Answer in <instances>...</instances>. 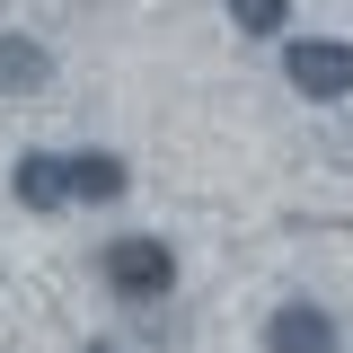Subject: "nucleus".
<instances>
[{
  "mask_svg": "<svg viewBox=\"0 0 353 353\" xmlns=\"http://www.w3.org/2000/svg\"><path fill=\"white\" fill-rule=\"evenodd\" d=\"M53 80V53L36 36H0V97H36Z\"/></svg>",
  "mask_w": 353,
  "mask_h": 353,
  "instance_id": "nucleus-5",
  "label": "nucleus"
},
{
  "mask_svg": "<svg viewBox=\"0 0 353 353\" xmlns=\"http://www.w3.org/2000/svg\"><path fill=\"white\" fill-rule=\"evenodd\" d=\"M80 353H124V345H80Z\"/></svg>",
  "mask_w": 353,
  "mask_h": 353,
  "instance_id": "nucleus-8",
  "label": "nucleus"
},
{
  "mask_svg": "<svg viewBox=\"0 0 353 353\" xmlns=\"http://www.w3.org/2000/svg\"><path fill=\"white\" fill-rule=\"evenodd\" d=\"M265 353H336V318L318 301H283L265 318Z\"/></svg>",
  "mask_w": 353,
  "mask_h": 353,
  "instance_id": "nucleus-3",
  "label": "nucleus"
},
{
  "mask_svg": "<svg viewBox=\"0 0 353 353\" xmlns=\"http://www.w3.org/2000/svg\"><path fill=\"white\" fill-rule=\"evenodd\" d=\"M9 194H18L27 212H62V203H71V168H62L53 150H27L18 176H9Z\"/></svg>",
  "mask_w": 353,
  "mask_h": 353,
  "instance_id": "nucleus-4",
  "label": "nucleus"
},
{
  "mask_svg": "<svg viewBox=\"0 0 353 353\" xmlns=\"http://www.w3.org/2000/svg\"><path fill=\"white\" fill-rule=\"evenodd\" d=\"M71 168V203H115L124 194V159L115 150H80V159H62Z\"/></svg>",
  "mask_w": 353,
  "mask_h": 353,
  "instance_id": "nucleus-6",
  "label": "nucleus"
},
{
  "mask_svg": "<svg viewBox=\"0 0 353 353\" xmlns=\"http://www.w3.org/2000/svg\"><path fill=\"white\" fill-rule=\"evenodd\" d=\"M283 80L301 88V97H318V106H327V97H353V44H292V53H283Z\"/></svg>",
  "mask_w": 353,
  "mask_h": 353,
  "instance_id": "nucleus-2",
  "label": "nucleus"
},
{
  "mask_svg": "<svg viewBox=\"0 0 353 353\" xmlns=\"http://www.w3.org/2000/svg\"><path fill=\"white\" fill-rule=\"evenodd\" d=\"M106 292L132 309H159L176 292V248H159V239H115L106 248Z\"/></svg>",
  "mask_w": 353,
  "mask_h": 353,
  "instance_id": "nucleus-1",
  "label": "nucleus"
},
{
  "mask_svg": "<svg viewBox=\"0 0 353 353\" xmlns=\"http://www.w3.org/2000/svg\"><path fill=\"white\" fill-rule=\"evenodd\" d=\"M283 18H292V0H230V27L239 36H283Z\"/></svg>",
  "mask_w": 353,
  "mask_h": 353,
  "instance_id": "nucleus-7",
  "label": "nucleus"
}]
</instances>
